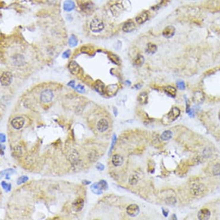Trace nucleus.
Segmentation results:
<instances>
[{"label":"nucleus","instance_id":"nucleus-11","mask_svg":"<svg viewBox=\"0 0 220 220\" xmlns=\"http://www.w3.org/2000/svg\"><path fill=\"white\" fill-rule=\"evenodd\" d=\"M119 87L117 84H111L108 85L106 88V92L109 96H114L118 91Z\"/></svg>","mask_w":220,"mask_h":220},{"label":"nucleus","instance_id":"nucleus-35","mask_svg":"<svg viewBox=\"0 0 220 220\" xmlns=\"http://www.w3.org/2000/svg\"><path fill=\"white\" fill-rule=\"evenodd\" d=\"M138 177L136 176V175H133L130 176L129 179V183L131 185H134L137 183Z\"/></svg>","mask_w":220,"mask_h":220},{"label":"nucleus","instance_id":"nucleus-48","mask_svg":"<svg viewBox=\"0 0 220 220\" xmlns=\"http://www.w3.org/2000/svg\"><path fill=\"white\" fill-rule=\"evenodd\" d=\"M114 113H115V116H117V114H118V111H117V110L116 109H115V111H114Z\"/></svg>","mask_w":220,"mask_h":220},{"label":"nucleus","instance_id":"nucleus-21","mask_svg":"<svg viewBox=\"0 0 220 220\" xmlns=\"http://www.w3.org/2000/svg\"><path fill=\"white\" fill-rule=\"evenodd\" d=\"M63 8L65 11L70 12L75 8V4L72 0H66L64 3Z\"/></svg>","mask_w":220,"mask_h":220},{"label":"nucleus","instance_id":"nucleus-16","mask_svg":"<svg viewBox=\"0 0 220 220\" xmlns=\"http://www.w3.org/2000/svg\"><path fill=\"white\" fill-rule=\"evenodd\" d=\"M135 28H136V26H135L134 23L133 21L130 20V21L126 22L124 24V25L123 26V27H122V29L125 32H130L134 31Z\"/></svg>","mask_w":220,"mask_h":220},{"label":"nucleus","instance_id":"nucleus-17","mask_svg":"<svg viewBox=\"0 0 220 220\" xmlns=\"http://www.w3.org/2000/svg\"><path fill=\"white\" fill-rule=\"evenodd\" d=\"M112 163L115 166H119L123 163V158L119 154H115L112 156Z\"/></svg>","mask_w":220,"mask_h":220},{"label":"nucleus","instance_id":"nucleus-26","mask_svg":"<svg viewBox=\"0 0 220 220\" xmlns=\"http://www.w3.org/2000/svg\"><path fill=\"white\" fill-rule=\"evenodd\" d=\"M145 59L144 56L141 54H138L134 60V64L136 66H141L144 63Z\"/></svg>","mask_w":220,"mask_h":220},{"label":"nucleus","instance_id":"nucleus-19","mask_svg":"<svg viewBox=\"0 0 220 220\" xmlns=\"http://www.w3.org/2000/svg\"><path fill=\"white\" fill-rule=\"evenodd\" d=\"M84 205V201L82 198H79L77 199L73 203L74 209L76 211H81L83 209Z\"/></svg>","mask_w":220,"mask_h":220},{"label":"nucleus","instance_id":"nucleus-8","mask_svg":"<svg viewBox=\"0 0 220 220\" xmlns=\"http://www.w3.org/2000/svg\"><path fill=\"white\" fill-rule=\"evenodd\" d=\"M205 190L206 188L202 184H195L191 188V191L193 195H199L204 193Z\"/></svg>","mask_w":220,"mask_h":220},{"label":"nucleus","instance_id":"nucleus-38","mask_svg":"<svg viewBox=\"0 0 220 220\" xmlns=\"http://www.w3.org/2000/svg\"><path fill=\"white\" fill-rule=\"evenodd\" d=\"M77 91L80 93H84L85 91V88L82 85H80V84H78L75 88Z\"/></svg>","mask_w":220,"mask_h":220},{"label":"nucleus","instance_id":"nucleus-15","mask_svg":"<svg viewBox=\"0 0 220 220\" xmlns=\"http://www.w3.org/2000/svg\"><path fill=\"white\" fill-rule=\"evenodd\" d=\"M175 33V28L174 27L169 26L165 28L163 31V35L166 38H169L173 37Z\"/></svg>","mask_w":220,"mask_h":220},{"label":"nucleus","instance_id":"nucleus-39","mask_svg":"<svg viewBox=\"0 0 220 220\" xmlns=\"http://www.w3.org/2000/svg\"><path fill=\"white\" fill-rule=\"evenodd\" d=\"M110 58L112 61H113L114 63L116 64H119V59L115 55H110Z\"/></svg>","mask_w":220,"mask_h":220},{"label":"nucleus","instance_id":"nucleus-1","mask_svg":"<svg viewBox=\"0 0 220 220\" xmlns=\"http://www.w3.org/2000/svg\"><path fill=\"white\" fill-rule=\"evenodd\" d=\"M104 28V23L99 18H94L90 24V29L93 32L98 33L102 31Z\"/></svg>","mask_w":220,"mask_h":220},{"label":"nucleus","instance_id":"nucleus-2","mask_svg":"<svg viewBox=\"0 0 220 220\" xmlns=\"http://www.w3.org/2000/svg\"><path fill=\"white\" fill-rule=\"evenodd\" d=\"M54 98L53 92L50 89H45L41 92L40 98L43 103H49L52 101Z\"/></svg>","mask_w":220,"mask_h":220},{"label":"nucleus","instance_id":"nucleus-25","mask_svg":"<svg viewBox=\"0 0 220 220\" xmlns=\"http://www.w3.org/2000/svg\"><path fill=\"white\" fill-rule=\"evenodd\" d=\"M173 136V133L171 130H166L161 135V138L163 141H168L171 139Z\"/></svg>","mask_w":220,"mask_h":220},{"label":"nucleus","instance_id":"nucleus-36","mask_svg":"<svg viewBox=\"0 0 220 220\" xmlns=\"http://www.w3.org/2000/svg\"><path fill=\"white\" fill-rule=\"evenodd\" d=\"M99 184L100 186V187L101 188L102 190H106L108 189L109 187H108V184L107 183V182L104 180H101L99 182Z\"/></svg>","mask_w":220,"mask_h":220},{"label":"nucleus","instance_id":"nucleus-10","mask_svg":"<svg viewBox=\"0 0 220 220\" xmlns=\"http://www.w3.org/2000/svg\"><path fill=\"white\" fill-rule=\"evenodd\" d=\"M109 125L108 121L105 119H101L99 120L97 124V128L100 133H104L108 130Z\"/></svg>","mask_w":220,"mask_h":220},{"label":"nucleus","instance_id":"nucleus-29","mask_svg":"<svg viewBox=\"0 0 220 220\" xmlns=\"http://www.w3.org/2000/svg\"><path fill=\"white\" fill-rule=\"evenodd\" d=\"M213 174L214 176H220V164L218 163L214 165L212 169Z\"/></svg>","mask_w":220,"mask_h":220},{"label":"nucleus","instance_id":"nucleus-22","mask_svg":"<svg viewBox=\"0 0 220 220\" xmlns=\"http://www.w3.org/2000/svg\"><path fill=\"white\" fill-rule=\"evenodd\" d=\"M148 95L146 92H141L138 96V101L141 104H145L147 103Z\"/></svg>","mask_w":220,"mask_h":220},{"label":"nucleus","instance_id":"nucleus-47","mask_svg":"<svg viewBox=\"0 0 220 220\" xmlns=\"http://www.w3.org/2000/svg\"><path fill=\"white\" fill-rule=\"evenodd\" d=\"M162 210H163V213L164 216H165V217H167L168 215V211H166V210H164V209H163Z\"/></svg>","mask_w":220,"mask_h":220},{"label":"nucleus","instance_id":"nucleus-13","mask_svg":"<svg viewBox=\"0 0 220 220\" xmlns=\"http://www.w3.org/2000/svg\"><path fill=\"white\" fill-rule=\"evenodd\" d=\"M94 88L95 91L100 95H103L106 92V87L104 83L100 80H97L95 84Z\"/></svg>","mask_w":220,"mask_h":220},{"label":"nucleus","instance_id":"nucleus-9","mask_svg":"<svg viewBox=\"0 0 220 220\" xmlns=\"http://www.w3.org/2000/svg\"><path fill=\"white\" fill-rule=\"evenodd\" d=\"M211 216V212L206 208L200 210L198 213V218L200 220H208Z\"/></svg>","mask_w":220,"mask_h":220},{"label":"nucleus","instance_id":"nucleus-45","mask_svg":"<svg viewBox=\"0 0 220 220\" xmlns=\"http://www.w3.org/2000/svg\"><path fill=\"white\" fill-rule=\"evenodd\" d=\"M74 84H75V82L74 81H71L70 82H69V84H67L69 86H70V87H72L73 88H76V87H75V86H74Z\"/></svg>","mask_w":220,"mask_h":220},{"label":"nucleus","instance_id":"nucleus-12","mask_svg":"<svg viewBox=\"0 0 220 220\" xmlns=\"http://www.w3.org/2000/svg\"><path fill=\"white\" fill-rule=\"evenodd\" d=\"M68 68L70 73L74 75H76L79 73L80 71V67L79 65L76 61H74L70 62L68 65Z\"/></svg>","mask_w":220,"mask_h":220},{"label":"nucleus","instance_id":"nucleus-32","mask_svg":"<svg viewBox=\"0 0 220 220\" xmlns=\"http://www.w3.org/2000/svg\"><path fill=\"white\" fill-rule=\"evenodd\" d=\"M1 186L6 192H9L11 190V188H12L11 184H8L6 182L2 181L1 182Z\"/></svg>","mask_w":220,"mask_h":220},{"label":"nucleus","instance_id":"nucleus-40","mask_svg":"<svg viewBox=\"0 0 220 220\" xmlns=\"http://www.w3.org/2000/svg\"><path fill=\"white\" fill-rule=\"evenodd\" d=\"M177 86L178 88L180 89H181V90H183V89H185V87H186L185 84H184V81H177Z\"/></svg>","mask_w":220,"mask_h":220},{"label":"nucleus","instance_id":"nucleus-3","mask_svg":"<svg viewBox=\"0 0 220 220\" xmlns=\"http://www.w3.org/2000/svg\"><path fill=\"white\" fill-rule=\"evenodd\" d=\"M13 80V76L9 72H5L1 76V84L2 86H8Z\"/></svg>","mask_w":220,"mask_h":220},{"label":"nucleus","instance_id":"nucleus-42","mask_svg":"<svg viewBox=\"0 0 220 220\" xmlns=\"http://www.w3.org/2000/svg\"><path fill=\"white\" fill-rule=\"evenodd\" d=\"M96 167L99 171H103L104 169V168H105L104 165H103V164L100 163H97V164L96 165Z\"/></svg>","mask_w":220,"mask_h":220},{"label":"nucleus","instance_id":"nucleus-31","mask_svg":"<svg viewBox=\"0 0 220 220\" xmlns=\"http://www.w3.org/2000/svg\"><path fill=\"white\" fill-rule=\"evenodd\" d=\"M77 43H78V40H77V37L73 35H72L69 38V44L70 46L75 47V46H77Z\"/></svg>","mask_w":220,"mask_h":220},{"label":"nucleus","instance_id":"nucleus-30","mask_svg":"<svg viewBox=\"0 0 220 220\" xmlns=\"http://www.w3.org/2000/svg\"><path fill=\"white\" fill-rule=\"evenodd\" d=\"M117 140V137L116 134H114L113 135V136H112V142H111V145L110 150H109V156L111 155V154L112 153V151L114 149V147L115 144H116Z\"/></svg>","mask_w":220,"mask_h":220},{"label":"nucleus","instance_id":"nucleus-49","mask_svg":"<svg viewBox=\"0 0 220 220\" xmlns=\"http://www.w3.org/2000/svg\"><path fill=\"white\" fill-rule=\"evenodd\" d=\"M219 119L220 120V112H219Z\"/></svg>","mask_w":220,"mask_h":220},{"label":"nucleus","instance_id":"nucleus-27","mask_svg":"<svg viewBox=\"0 0 220 220\" xmlns=\"http://www.w3.org/2000/svg\"><path fill=\"white\" fill-rule=\"evenodd\" d=\"M14 174H16L15 170H14L13 169H12V168H9V169H5L4 171H1V177L3 175H5L6 176V177H5L6 179H9L10 175Z\"/></svg>","mask_w":220,"mask_h":220},{"label":"nucleus","instance_id":"nucleus-41","mask_svg":"<svg viewBox=\"0 0 220 220\" xmlns=\"http://www.w3.org/2000/svg\"><path fill=\"white\" fill-rule=\"evenodd\" d=\"M70 54H71L70 50H67L65 51L64 53L62 54V57L64 58H69V56L70 55Z\"/></svg>","mask_w":220,"mask_h":220},{"label":"nucleus","instance_id":"nucleus-6","mask_svg":"<svg viewBox=\"0 0 220 220\" xmlns=\"http://www.w3.org/2000/svg\"><path fill=\"white\" fill-rule=\"evenodd\" d=\"M126 212L130 217H136L139 213V206L136 204H131L128 206L126 209Z\"/></svg>","mask_w":220,"mask_h":220},{"label":"nucleus","instance_id":"nucleus-18","mask_svg":"<svg viewBox=\"0 0 220 220\" xmlns=\"http://www.w3.org/2000/svg\"><path fill=\"white\" fill-rule=\"evenodd\" d=\"M123 10V7L121 4H117L113 5L111 7V11L114 16H118Z\"/></svg>","mask_w":220,"mask_h":220},{"label":"nucleus","instance_id":"nucleus-33","mask_svg":"<svg viewBox=\"0 0 220 220\" xmlns=\"http://www.w3.org/2000/svg\"><path fill=\"white\" fill-rule=\"evenodd\" d=\"M13 155L16 157H20L22 155V150L21 149V147L19 146L15 147L13 152Z\"/></svg>","mask_w":220,"mask_h":220},{"label":"nucleus","instance_id":"nucleus-5","mask_svg":"<svg viewBox=\"0 0 220 220\" xmlns=\"http://www.w3.org/2000/svg\"><path fill=\"white\" fill-rule=\"evenodd\" d=\"M180 114V110L177 107H173L166 115V118L169 122H172L177 119Z\"/></svg>","mask_w":220,"mask_h":220},{"label":"nucleus","instance_id":"nucleus-14","mask_svg":"<svg viewBox=\"0 0 220 220\" xmlns=\"http://www.w3.org/2000/svg\"><path fill=\"white\" fill-rule=\"evenodd\" d=\"M204 95L201 91H197L193 95V100L197 104H201L204 100Z\"/></svg>","mask_w":220,"mask_h":220},{"label":"nucleus","instance_id":"nucleus-46","mask_svg":"<svg viewBox=\"0 0 220 220\" xmlns=\"http://www.w3.org/2000/svg\"><path fill=\"white\" fill-rule=\"evenodd\" d=\"M82 183H83V184H84V185H88V184H90L91 183V182L88 181V180H84Z\"/></svg>","mask_w":220,"mask_h":220},{"label":"nucleus","instance_id":"nucleus-28","mask_svg":"<svg viewBox=\"0 0 220 220\" xmlns=\"http://www.w3.org/2000/svg\"><path fill=\"white\" fill-rule=\"evenodd\" d=\"M157 51V46L152 44V43H148L147 46V51L149 54H153Z\"/></svg>","mask_w":220,"mask_h":220},{"label":"nucleus","instance_id":"nucleus-23","mask_svg":"<svg viewBox=\"0 0 220 220\" xmlns=\"http://www.w3.org/2000/svg\"><path fill=\"white\" fill-rule=\"evenodd\" d=\"M91 189L92 193L96 195H101L103 191L99 183H95L91 185Z\"/></svg>","mask_w":220,"mask_h":220},{"label":"nucleus","instance_id":"nucleus-44","mask_svg":"<svg viewBox=\"0 0 220 220\" xmlns=\"http://www.w3.org/2000/svg\"><path fill=\"white\" fill-rule=\"evenodd\" d=\"M47 2L49 5H52L55 4L56 2V0H47Z\"/></svg>","mask_w":220,"mask_h":220},{"label":"nucleus","instance_id":"nucleus-4","mask_svg":"<svg viewBox=\"0 0 220 220\" xmlns=\"http://www.w3.org/2000/svg\"><path fill=\"white\" fill-rule=\"evenodd\" d=\"M25 123V119L21 117H18L12 120L11 125L16 130H20L22 128Z\"/></svg>","mask_w":220,"mask_h":220},{"label":"nucleus","instance_id":"nucleus-20","mask_svg":"<svg viewBox=\"0 0 220 220\" xmlns=\"http://www.w3.org/2000/svg\"><path fill=\"white\" fill-rule=\"evenodd\" d=\"M149 18V14L147 11L142 12L136 18V21L138 24H142L145 23Z\"/></svg>","mask_w":220,"mask_h":220},{"label":"nucleus","instance_id":"nucleus-7","mask_svg":"<svg viewBox=\"0 0 220 220\" xmlns=\"http://www.w3.org/2000/svg\"><path fill=\"white\" fill-rule=\"evenodd\" d=\"M80 9H81V10H83L84 12L86 13H92L95 9L94 4H92V2L90 1H87V2H83L80 5Z\"/></svg>","mask_w":220,"mask_h":220},{"label":"nucleus","instance_id":"nucleus-24","mask_svg":"<svg viewBox=\"0 0 220 220\" xmlns=\"http://www.w3.org/2000/svg\"><path fill=\"white\" fill-rule=\"evenodd\" d=\"M165 93L168 95L172 98H175L176 95V90L174 87L172 86H167L165 87L164 89Z\"/></svg>","mask_w":220,"mask_h":220},{"label":"nucleus","instance_id":"nucleus-34","mask_svg":"<svg viewBox=\"0 0 220 220\" xmlns=\"http://www.w3.org/2000/svg\"><path fill=\"white\" fill-rule=\"evenodd\" d=\"M28 179H29V178L27 176H21L18 178L16 183H17V184L20 185L21 184L24 183L26 182H27Z\"/></svg>","mask_w":220,"mask_h":220},{"label":"nucleus","instance_id":"nucleus-43","mask_svg":"<svg viewBox=\"0 0 220 220\" xmlns=\"http://www.w3.org/2000/svg\"><path fill=\"white\" fill-rule=\"evenodd\" d=\"M0 142L1 143H3V142H5V141H6V136L3 133H1L0 134Z\"/></svg>","mask_w":220,"mask_h":220},{"label":"nucleus","instance_id":"nucleus-37","mask_svg":"<svg viewBox=\"0 0 220 220\" xmlns=\"http://www.w3.org/2000/svg\"><path fill=\"white\" fill-rule=\"evenodd\" d=\"M165 201L166 202L167 204L168 205H174L176 203V199L174 197H169L166 199Z\"/></svg>","mask_w":220,"mask_h":220}]
</instances>
